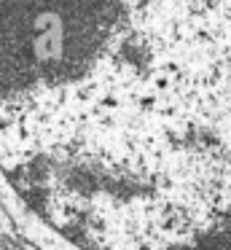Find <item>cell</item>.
<instances>
[{"label": "cell", "mask_w": 231, "mask_h": 250, "mask_svg": "<svg viewBox=\"0 0 231 250\" xmlns=\"http://www.w3.org/2000/svg\"><path fill=\"white\" fill-rule=\"evenodd\" d=\"M57 140L91 250H231V0H105Z\"/></svg>", "instance_id": "6da1fadb"}]
</instances>
